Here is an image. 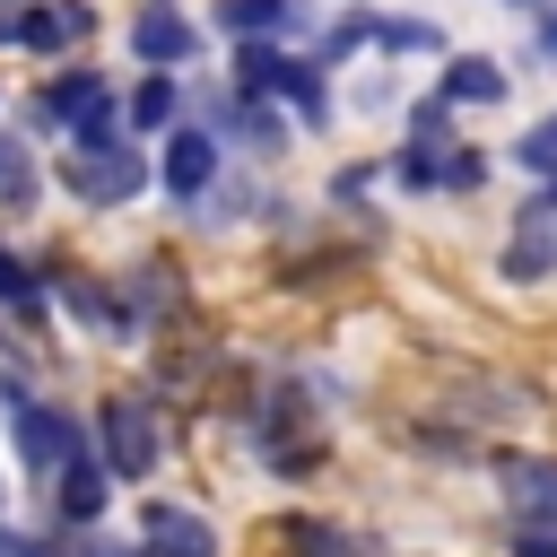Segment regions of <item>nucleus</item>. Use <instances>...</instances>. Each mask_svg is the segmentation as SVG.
I'll return each instance as SVG.
<instances>
[{
    "mask_svg": "<svg viewBox=\"0 0 557 557\" xmlns=\"http://www.w3.org/2000/svg\"><path fill=\"white\" fill-rule=\"evenodd\" d=\"M44 305H52L44 270H35V261H17V252L0 244V313H17V322H44Z\"/></svg>",
    "mask_w": 557,
    "mask_h": 557,
    "instance_id": "aec40b11",
    "label": "nucleus"
},
{
    "mask_svg": "<svg viewBox=\"0 0 557 557\" xmlns=\"http://www.w3.org/2000/svg\"><path fill=\"white\" fill-rule=\"evenodd\" d=\"M374 26H383V17H374L366 0H357V9H339V17L322 26V44H313V61H322V70H339L348 52H366V44H374Z\"/></svg>",
    "mask_w": 557,
    "mask_h": 557,
    "instance_id": "412c9836",
    "label": "nucleus"
},
{
    "mask_svg": "<svg viewBox=\"0 0 557 557\" xmlns=\"http://www.w3.org/2000/svg\"><path fill=\"white\" fill-rule=\"evenodd\" d=\"M496 278H513V287L557 278V183H531V200L513 209V235L496 252Z\"/></svg>",
    "mask_w": 557,
    "mask_h": 557,
    "instance_id": "0eeeda50",
    "label": "nucleus"
},
{
    "mask_svg": "<svg viewBox=\"0 0 557 557\" xmlns=\"http://www.w3.org/2000/svg\"><path fill=\"white\" fill-rule=\"evenodd\" d=\"M122 296H131V331H148V322H165L183 305V278H174V261H148V270L122 278Z\"/></svg>",
    "mask_w": 557,
    "mask_h": 557,
    "instance_id": "6ab92c4d",
    "label": "nucleus"
},
{
    "mask_svg": "<svg viewBox=\"0 0 557 557\" xmlns=\"http://www.w3.org/2000/svg\"><path fill=\"white\" fill-rule=\"evenodd\" d=\"M366 183H374V165H339V174H331V200H357Z\"/></svg>",
    "mask_w": 557,
    "mask_h": 557,
    "instance_id": "a878e982",
    "label": "nucleus"
},
{
    "mask_svg": "<svg viewBox=\"0 0 557 557\" xmlns=\"http://www.w3.org/2000/svg\"><path fill=\"white\" fill-rule=\"evenodd\" d=\"M209 26L226 44H305L313 0H209Z\"/></svg>",
    "mask_w": 557,
    "mask_h": 557,
    "instance_id": "9b49d317",
    "label": "nucleus"
},
{
    "mask_svg": "<svg viewBox=\"0 0 557 557\" xmlns=\"http://www.w3.org/2000/svg\"><path fill=\"white\" fill-rule=\"evenodd\" d=\"M0 426H9V453H17L26 487H52V470L87 444V418H70V400L35 392L17 357H0Z\"/></svg>",
    "mask_w": 557,
    "mask_h": 557,
    "instance_id": "f257e3e1",
    "label": "nucleus"
},
{
    "mask_svg": "<svg viewBox=\"0 0 557 557\" xmlns=\"http://www.w3.org/2000/svg\"><path fill=\"white\" fill-rule=\"evenodd\" d=\"M157 183H165V200L191 218V209L226 183V148H218L200 122H174V131H165V157H157Z\"/></svg>",
    "mask_w": 557,
    "mask_h": 557,
    "instance_id": "6e6552de",
    "label": "nucleus"
},
{
    "mask_svg": "<svg viewBox=\"0 0 557 557\" xmlns=\"http://www.w3.org/2000/svg\"><path fill=\"white\" fill-rule=\"evenodd\" d=\"M113 470H104V453H96V435L52 470V487H44V513L52 522H70V531H104V513H113Z\"/></svg>",
    "mask_w": 557,
    "mask_h": 557,
    "instance_id": "423d86ee",
    "label": "nucleus"
},
{
    "mask_svg": "<svg viewBox=\"0 0 557 557\" xmlns=\"http://www.w3.org/2000/svg\"><path fill=\"white\" fill-rule=\"evenodd\" d=\"M374 52H392V61L444 52V26H435V17H383V26H374Z\"/></svg>",
    "mask_w": 557,
    "mask_h": 557,
    "instance_id": "4be33fe9",
    "label": "nucleus"
},
{
    "mask_svg": "<svg viewBox=\"0 0 557 557\" xmlns=\"http://www.w3.org/2000/svg\"><path fill=\"white\" fill-rule=\"evenodd\" d=\"M191 52H200V26H191L183 0H139L131 9V61L139 70H183Z\"/></svg>",
    "mask_w": 557,
    "mask_h": 557,
    "instance_id": "f8f14e48",
    "label": "nucleus"
},
{
    "mask_svg": "<svg viewBox=\"0 0 557 557\" xmlns=\"http://www.w3.org/2000/svg\"><path fill=\"white\" fill-rule=\"evenodd\" d=\"M479 183H487V157L479 148H453L444 157V191H479Z\"/></svg>",
    "mask_w": 557,
    "mask_h": 557,
    "instance_id": "b1692460",
    "label": "nucleus"
},
{
    "mask_svg": "<svg viewBox=\"0 0 557 557\" xmlns=\"http://www.w3.org/2000/svg\"><path fill=\"white\" fill-rule=\"evenodd\" d=\"M191 122H200L218 148H252V157L287 148V131H296L278 104H261V96H244V87H200V96H191Z\"/></svg>",
    "mask_w": 557,
    "mask_h": 557,
    "instance_id": "7ed1b4c3",
    "label": "nucleus"
},
{
    "mask_svg": "<svg viewBox=\"0 0 557 557\" xmlns=\"http://www.w3.org/2000/svg\"><path fill=\"white\" fill-rule=\"evenodd\" d=\"M0 557H122V548H113L104 531H70V522L44 513L35 531H26V522H0Z\"/></svg>",
    "mask_w": 557,
    "mask_h": 557,
    "instance_id": "2eb2a0df",
    "label": "nucleus"
},
{
    "mask_svg": "<svg viewBox=\"0 0 557 557\" xmlns=\"http://www.w3.org/2000/svg\"><path fill=\"white\" fill-rule=\"evenodd\" d=\"M44 200V165H35V139L0 131V218H26Z\"/></svg>",
    "mask_w": 557,
    "mask_h": 557,
    "instance_id": "a211bd4d",
    "label": "nucleus"
},
{
    "mask_svg": "<svg viewBox=\"0 0 557 557\" xmlns=\"http://www.w3.org/2000/svg\"><path fill=\"white\" fill-rule=\"evenodd\" d=\"M252 461L278 470L287 487L313 479V470H322V426H313L296 400H270V409H252Z\"/></svg>",
    "mask_w": 557,
    "mask_h": 557,
    "instance_id": "1a4fd4ad",
    "label": "nucleus"
},
{
    "mask_svg": "<svg viewBox=\"0 0 557 557\" xmlns=\"http://www.w3.org/2000/svg\"><path fill=\"white\" fill-rule=\"evenodd\" d=\"M0 522H9V487H0Z\"/></svg>",
    "mask_w": 557,
    "mask_h": 557,
    "instance_id": "c85d7f7f",
    "label": "nucleus"
},
{
    "mask_svg": "<svg viewBox=\"0 0 557 557\" xmlns=\"http://www.w3.org/2000/svg\"><path fill=\"white\" fill-rule=\"evenodd\" d=\"M505 531H557V453H487Z\"/></svg>",
    "mask_w": 557,
    "mask_h": 557,
    "instance_id": "39448f33",
    "label": "nucleus"
},
{
    "mask_svg": "<svg viewBox=\"0 0 557 557\" xmlns=\"http://www.w3.org/2000/svg\"><path fill=\"white\" fill-rule=\"evenodd\" d=\"M139 557H226V531L183 496H139Z\"/></svg>",
    "mask_w": 557,
    "mask_h": 557,
    "instance_id": "9d476101",
    "label": "nucleus"
},
{
    "mask_svg": "<svg viewBox=\"0 0 557 557\" xmlns=\"http://www.w3.org/2000/svg\"><path fill=\"white\" fill-rule=\"evenodd\" d=\"M513 557H557V531H513Z\"/></svg>",
    "mask_w": 557,
    "mask_h": 557,
    "instance_id": "bb28decb",
    "label": "nucleus"
},
{
    "mask_svg": "<svg viewBox=\"0 0 557 557\" xmlns=\"http://www.w3.org/2000/svg\"><path fill=\"white\" fill-rule=\"evenodd\" d=\"M505 87H513V70H505L496 52H444L435 96H444L453 113H470V104H505Z\"/></svg>",
    "mask_w": 557,
    "mask_h": 557,
    "instance_id": "4468645a",
    "label": "nucleus"
},
{
    "mask_svg": "<svg viewBox=\"0 0 557 557\" xmlns=\"http://www.w3.org/2000/svg\"><path fill=\"white\" fill-rule=\"evenodd\" d=\"M148 183H157V157H148L139 139H122V148H104V157H61V191H70L78 209H131Z\"/></svg>",
    "mask_w": 557,
    "mask_h": 557,
    "instance_id": "20e7f679",
    "label": "nucleus"
},
{
    "mask_svg": "<svg viewBox=\"0 0 557 557\" xmlns=\"http://www.w3.org/2000/svg\"><path fill=\"white\" fill-rule=\"evenodd\" d=\"M531 61H557V0H548L540 26H531Z\"/></svg>",
    "mask_w": 557,
    "mask_h": 557,
    "instance_id": "393cba45",
    "label": "nucleus"
},
{
    "mask_svg": "<svg viewBox=\"0 0 557 557\" xmlns=\"http://www.w3.org/2000/svg\"><path fill=\"white\" fill-rule=\"evenodd\" d=\"M96 35V9L87 0H26L17 9V52H70Z\"/></svg>",
    "mask_w": 557,
    "mask_h": 557,
    "instance_id": "ddd939ff",
    "label": "nucleus"
},
{
    "mask_svg": "<svg viewBox=\"0 0 557 557\" xmlns=\"http://www.w3.org/2000/svg\"><path fill=\"white\" fill-rule=\"evenodd\" d=\"M513 165H531L540 183H557V113H540V122L513 139Z\"/></svg>",
    "mask_w": 557,
    "mask_h": 557,
    "instance_id": "5701e85b",
    "label": "nucleus"
},
{
    "mask_svg": "<svg viewBox=\"0 0 557 557\" xmlns=\"http://www.w3.org/2000/svg\"><path fill=\"white\" fill-rule=\"evenodd\" d=\"M122 122H131V139H139V131L165 139V131L183 122V78H174V70H139V87L122 96Z\"/></svg>",
    "mask_w": 557,
    "mask_h": 557,
    "instance_id": "dca6fc26",
    "label": "nucleus"
},
{
    "mask_svg": "<svg viewBox=\"0 0 557 557\" xmlns=\"http://www.w3.org/2000/svg\"><path fill=\"white\" fill-rule=\"evenodd\" d=\"M278 548L287 557H374V540L348 531V522H331V513H287L278 522Z\"/></svg>",
    "mask_w": 557,
    "mask_h": 557,
    "instance_id": "f3484780",
    "label": "nucleus"
},
{
    "mask_svg": "<svg viewBox=\"0 0 557 557\" xmlns=\"http://www.w3.org/2000/svg\"><path fill=\"white\" fill-rule=\"evenodd\" d=\"M505 9H548V0H505Z\"/></svg>",
    "mask_w": 557,
    "mask_h": 557,
    "instance_id": "cd10ccee",
    "label": "nucleus"
},
{
    "mask_svg": "<svg viewBox=\"0 0 557 557\" xmlns=\"http://www.w3.org/2000/svg\"><path fill=\"white\" fill-rule=\"evenodd\" d=\"M87 435H96V453H104L113 487H148V479H157V461H165V418H157V400H148V392H113V400L87 418Z\"/></svg>",
    "mask_w": 557,
    "mask_h": 557,
    "instance_id": "f03ea898",
    "label": "nucleus"
}]
</instances>
